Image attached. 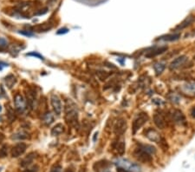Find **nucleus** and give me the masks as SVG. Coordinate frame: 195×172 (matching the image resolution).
Masks as SVG:
<instances>
[{"label":"nucleus","mask_w":195,"mask_h":172,"mask_svg":"<svg viewBox=\"0 0 195 172\" xmlns=\"http://www.w3.org/2000/svg\"><path fill=\"white\" fill-rule=\"evenodd\" d=\"M65 118L68 124L75 126L78 121V111L76 105L69 100L65 105Z\"/></svg>","instance_id":"1"},{"label":"nucleus","mask_w":195,"mask_h":172,"mask_svg":"<svg viewBox=\"0 0 195 172\" xmlns=\"http://www.w3.org/2000/svg\"><path fill=\"white\" fill-rule=\"evenodd\" d=\"M149 117L146 112H140L139 113L136 117L133 119L132 124V132L133 135L136 134V132L148 121Z\"/></svg>","instance_id":"2"},{"label":"nucleus","mask_w":195,"mask_h":172,"mask_svg":"<svg viewBox=\"0 0 195 172\" xmlns=\"http://www.w3.org/2000/svg\"><path fill=\"white\" fill-rule=\"evenodd\" d=\"M133 156L140 163L146 164V163H150L153 160L152 155L149 154L148 152H147L144 149H142L140 145L138 148L135 149V150L133 151Z\"/></svg>","instance_id":"3"},{"label":"nucleus","mask_w":195,"mask_h":172,"mask_svg":"<svg viewBox=\"0 0 195 172\" xmlns=\"http://www.w3.org/2000/svg\"><path fill=\"white\" fill-rule=\"evenodd\" d=\"M127 128H128V124H127V121L126 119L124 118H119L116 123L115 124V126H114V133L116 135V136H122L126 131H127Z\"/></svg>","instance_id":"4"},{"label":"nucleus","mask_w":195,"mask_h":172,"mask_svg":"<svg viewBox=\"0 0 195 172\" xmlns=\"http://www.w3.org/2000/svg\"><path fill=\"white\" fill-rule=\"evenodd\" d=\"M50 103H51L54 112L57 116H60L62 113L63 107H62V102H61V99L59 98V97L56 94H52L50 97Z\"/></svg>","instance_id":"5"},{"label":"nucleus","mask_w":195,"mask_h":172,"mask_svg":"<svg viewBox=\"0 0 195 172\" xmlns=\"http://www.w3.org/2000/svg\"><path fill=\"white\" fill-rule=\"evenodd\" d=\"M172 119L175 124H178L180 125H186L187 121H186V117L183 114V112L180 110H173L172 114Z\"/></svg>","instance_id":"6"},{"label":"nucleus","mask_w":195,"mask_h":172,"mask_svg":"<svg viewBox=\"0 0 195 172\" xmlns=\"http://www.w3.org/2000/svg\"><path fill=\"white\" fill-rule=\"evenodd\" d=\"M26 149H27V145L24 143H17L11 149V151H10L11 157L16 158V157H18L22 156L25 152Z\"/></svg>","instance_id":"7"},{"label":"nucleus","mask_w":195,"mask_h":172,"mask_svg":"<svg viewBox=\"0 0 195 172\" xmlns=\"http://www.w3.org/2000/svg\"><path fill=\"white\" fill-rule=\"evenodd\" d=\"M145 136L148 138L150 141L155 142L157 143H161L162 142V138L161 134L154 129L153 128H148L146 131H145Z\"/></svg>","instance_id":"8"},{"label":"nucleus","mask_w":195,"mask_h":172,"mask_svg":"<svg viewBox=\"0 0 195 172\" xmlns=\"http://www.w3.org/2000/svg\"><path fill=\"white\" fill-rule=\"evenodd\" d=\"M14 103L18 112H23L26 108V102L21 94H17L14 98Z\"/></svg>","instance_id":"9"},{"label":"nucleus","mask_w":195,"mask_h":172,"mask_svg":"<svg viewBox=\"0 0 195 172\" xmlns=\"http://www.w3.org/2000/svg\"><path fill=\"white\" fill-rule=\"evenodd\" d=\"M187 61V58L185 55L180 56L178 58H176L173 61L171 62L170 65H169V69L171 70H176L180 67H181L182 65H184V64Z\"/></svg>","instance_id":"10"},{"label":"nucleus","mask_w":195,"mask_h":172,"mask_svg":"<svg viewBox=\"0 0 195 172\" xmlns=\"http://www.w3.org/2000/svg\"><path fill=\"white\" fill-rule=\"evenodd\" d=\"M112 147H113V150L115 152L116 155L122 156L125 153L126 144H125V142L123 140H119V141L114 143Z\"/></svg>","instance_id":"11"},{"label":"nucleus","mask_w":195,"mask_h":172,"mask_svg":"<svg viewBox=\"0 0 195 172\" xmlns=\"http://www.w3.org/2000/svg\"><path fill=\"white\" fill-rule=\"evenodd\" d=\"M167 46H161V47H154L153 50L147 51L146 54H145V57L147 58H154L158 55H161L164 53L165 51H167Z\"/></svg>","instance_id":"12"},{"label":"nucleus","mask_w":195,"mask_h":172,"mask_svg":"<svg viewBox=\"0 0 195 172\" xmlns=\"http://www.w3.org/2000/svg\"><path fill=\"white\" fill-rule=\"evenodd\" d=\"M154 123L157 126V128H159L161 130L164 129L166 125V120L161 113H155L154 115Z\"/></svg>","instance_id":"13"},{"label":"nucleus","mask_w":195,"mask_h":172,"mask_svg":"<svg viewBox=\"0 0 195 172\" xmlns=\"http://www.w3.org/2000/svg\"><path fill=\"white\" fill-rule=\"evenodd\" d=\"M180 37V33H173V34H167L159 37L156 40H163V41H167V42H172L178 40Z\"/></svg>","instance_id":"14"},{"label":"nucleus","mask_w":195,"mask_h":172,"mask_svg":"<svg viewBox=\"0 0 195 172\" xmlns=\"http://www.w3.org/2000/svg\"><path fill=\"white\" fill-rule=\"evenodd\" d=\"M108 166H109V164H108V161H106V160H101V161L96 162V163L94 164L93 168H94V170H95L96 171H104V170H106Z\"/></svg>","instance_id":"15"},{"label":"nucleus","mask_w":195,"mask_h":172,"mask_svg":"<svg viewBox=\"0 0 195 172\" xmlns=\"http://www.w3.org/2000/svg\"><path fill=\"white\" fill-rule=\"evenodd\" d=\"M194 21V18L193 16H189V17H187V18L181 24H180V25L175 28V31H180V30H182V29L187 27V26L190 25Z\"/></svg>","instance_id":"16"},{"label":"nucleus","mask_w":195,"mask_h":172,"mask_svg":"<svg viewBox=\"0 0 195 172\" xmlns=\"http://www.w3.org/2000/svg\"><path fill=\"white\" fill-rule=\"evenodd\" d=\"M34 159H35V153H30L28 156H26L24 158L22 159V161L20 163V165L22 167H27V166L31 164Z\"/></svg>","instance_id":"17"},{"label":"nucleus","mask_w":195,"mask_h":172,"mask_svg":"<svg viewBox=\"0 0 195 172\" xmlns=\"http://www.w3.org/2000/svg\"><path fill=\"white\" fill-rule=\"evenodd\" d=\"M64 132V126L63 124H57L51 129L52 136H59Z\"/></svg>","instance_id":"18"},{"label":"nucleus","mask_w":195,"mask_h":172,"mask_svg":"<svg viewBox=\"0 0 195 172\" xmlns=\"http://www.w3.org/2000/svg\"><path fill=\"white\" fill-rule=\"evenodd\" d=\"M183 90L188 94L195 95V82H187L183 85Z\"/></svg>","instance_id":"19"},{"label":"nucleus","mask_w":195,"mask_h":172,"mask_svg":"<svg viewBox=\"0 0 195 172\" xmlns=\"http://www.w3.org/2000/svg\"><path fill=\"white\" fill-rule=\"evenodd\" d=\"M52 28V25L51 24H43V25H36L35 27H33V30H35L36 32H47L49 30H50Z\"/></svg>","instance_id":"20"},{"label":"nucleus","mask_w":195,"mask_h":172,"mask_svg":"<svg viewBox=\"0 0 195 172\" xmlns=\"http://www.w3.org/2000/svg\"><path fill=\"white\" fill-rule=\"evenodd\" d=\"M4 81H5V84L7 85V87H8L9 89H11V88L14 86V84H16V82H17V78H16L13 75H9V76H7V77H5Z\"/></svg>","instance_id":"21"},{"label":"nucleus","mask_w":195,"mask_h":172,"mask_svg":"<svg viewBox=\"0 0 195 172\" xmlns=\"http://www.w3.org/2000/svg\"><path fill=\"white\" fill-rule=\"evenodd\" d=\"M153 67H154V70L156 75L159 76L164 71V70L166 68V65L164 63H162V62H157V63H155Z\"/></svg>","instance_id":"22"},{"label":"nucleus","mask_w":195,"mask_h":172,"mask_svg":"<svg viewBox=\"0 0 195 172\" xmlns=\"http://www.w3.org/2000/svg\"><path fill=\"white\" fill-rule=\"evenodd\" d=\"M43 122L46 124V125H50L53 122H54V117L53 115L49 111L47 113H45L43 117Z\"/></svg>","instance_id":"23"},{"label":"nucleus","mask_w":195,"mask_h":172,"mask_svg":"<svg viewBox=\"0 0 195 172\" xmlns=\"http://www.w3.org/2000/svg\"><path fill=\"white\" fill-rule=\"evenodd\" d=\"M140 146L144 149L147 152H148L151 155H154L156 153V148L150 144H140Z\"/></svg>","instance_id":"24"},{"label":"nucleus","mask_w":195,"mask_h":172,"mask_svg":"<svg viewBox=\"0 0 195 172\" xmlns=\"http://www.w3.org/2000/svg\"><path fill=\"white\" fill-rule=\"evenodd\" d=\"M167 99L173 103H179L180 102V98L178 94L176 93H169L167 96H166Z\"/></svg>","instance_id":"25"},{"label":"nucleus","mask_w":195,"mask_h":172,"mask_svg":"<svg viewBox=\"0 0 195 172\" xmlns=\"http://www.w3.org/2000/svg\"><path fill=\"white\" fill-rule=\"evenodd\" d=\"M8 155V146L3 145L0 148V158H4Z\"/></svg>","instance_id":"26"},{"label":"nucleus","mask_w":195,"mask_h":172,"mask_svg":"<svg viewBox=\"0 0 195 172\" xmlns=\"http://www.w3.org/2000/svg\"><path fill=\"white\" fill-rule=\"evenodd\" d=\"M96 76L101 80H105L106 78H108L110 76V74L107 73L105 71H96Z\"/></svg>","instance_id":"27"},{"label":"nucleus","mask_w":195,"mask_h":172,"mask_svg":"<svg viewBox=\"0 0 195 172\" xmlns=\"http://www.w3.org/2000/svg\"><path fill=\"white\" fill-rule=\"evenodd\" d=\"M13 138H16V139H18V140H23V139H26V138H28V135H27L26 133H24L23 131H21V132H19V133L14 135Z\"/></svg>","instance_id":"28"},{"label":"nucleus","mask_w":195,"mask_h":172,"mask_svg":"<svg viewBox=\"0 0 195 172\" xmlns=\"http://www.w3.org/2000/svg\"><path fill=\"white\" fill-rule=\"evenodd\" d=\"M26 56H29V57H35V58H39V59H42V60L44 59L43 57L41 54H39V53H37V52H34V51H33V52H30V53H27Z\"/></svg>","instance_id":"29"},{"label":"nucleus","mask_w":195,"mask_h":172,"mask_svg":"<svg viewBox=\"0 0 195 172\" xmlns=\"http://www.w3.org/2000/svg\"><path fill=\"white\" fill-rule=\"evenodd\" d=\"M50 172H62V167L61 165H54Z\"/></svg>","instance_id":"30"},{"label":"nucleus","mask_w":195,"mask_h":172,"mask_svg":"<svg viewBox=\"0 0 195 172\" xmlns=\"http://www.w3.org/2000/svg\"><path fill=\"white\" fill-rule=\"evenodd\" d=\"M152 102L154 103H155L156 105H159V106H161V105H163L165 102L163 101L162 99H159V98H154V99H153L152 100Z\"/></svg>","instance_id":"31"},{"label":"nucleus","mask_w":195,"mask_h":172,"mask_svg":"<svg viewBox=\"0 0 195 172\" xmlns=\"http://www.w3.org/2000/svg\"><path fill=\"white\" fill-rule=\"evenodd\" d=\"M37 171H38V167L33 166L32 168H28V169L24 170L23 172H37Z\"/></svg>","instance_id":"32"},{"label":"nucleus","mask_w":195,"mask_h":172,"mask_svg":"<svg viewBox=\"0 0 195 172\" xmlns=\"http://www.w3.org/2000/svg\"><path fill=\"white\" fill-rule=\"evenodd\" d=\"M7 46V41L4 38H0V48H5Z\"/></svg>","instance_id":"33"},{"label":"nucleus","mask_w":195,"mask_h":172,"mask_svg":"<svg viewBox=\"0 0 195 172\" xmlns=\"http://www.w3.org/2000/svg\"><path fill=\"white\" fill-rule=\"evenodd\" d=\"M68 29L67 28H62L60 30H58L57 32V35H61V34H65V33H68Z\"/></svg>","instance_id":"34"},{"label":"nucleus","mask_w":195,"mask_h":172,"mask_svg":"<svg viewBox=\"0 0 195 172\" xmlns=\"http://www.w3.org/2000/svg\"><path fill=\"white\" fill-rule=\"evenodd\" d=\"M19 32V34H22V35H24V36H27V37H32L33 33L32 32H28V31H24V32Z\"/></svg>","instance_id":"35"},{"label":"nucleus","mask_w":195,"mask_h":172,"mask_svg":"<svg viewBox=\"0 0 195 172\" xmlns=\"http://www.w3.org/2000/svg\"><path fill=\"white\" fill-rule=\"evenodd\" d=\"M116 172H130L129 171H128L127 169L123 168V167H118L116 169Z\"/></svg>","instance_id":"36"},{"label":"nucleus","mask_w":195,"mask_h":172,"mask_svg":"<svg viewBox=\"0 0 195 172\" xmlns=\"http://www.w3.org/2000/svg\"><path fill=\"white\" fill-rule=\"evenodd\" d=\"M190 114H191V116H192V117H193V118H195V106H194V107L192 108Z\"/></svg>","instance_id":"37"},{"label":"nucleus","mask_w":195,"mask_h":172,"mask_svg":"<svg viewBox=\"0 0 195 172\" xmlns=\"http://www.w3.org/2000/svg\"><path fill=\"white\" fill-rule=\"evenodd\" d=\"M3 138H4V136H3V133H1L0 132V143L3 142Z\"/></svg>","instance_id":"38"},{"label":"nucleus","mask_w":195,"mask_h":172,"mask_svg":"<svg viewBox=\"0 0 195 172\" xmlns=\"http://www.w3.org/2000/svg\"><path fill=\"white\" fill-rule=\"evenodd\" d=\"M64 172H74V171L71 168H68L67 170H65Z\"/></svg>","instance_id":"39"},{"label":"nucleus","mask_w":195,"mask_h":172,"mask_svg":"<svg viewBox=\"0 0 195 172\" xmlns=\"http://www.w3.org/2000/svg\"><path fill=\"white\" fill-rule=\"evenodd\" d=\"M97 135H98V133H97V132H96V133H95V136H94V138H93L94 142H95V141L96 140V137H97Z\"/></svg>","instance_id":"40"},{"label":"nucleus","mask_w":195,"mask_h":172,"mask_svg":"<svg viewBox=\"0 0 195 172\" xmlns=\"http://www.w3.org/2000/svg\"><path fill=\"white\" fill-rule=\"evenodd\" d=\"M2 110V107H1V105H0V111Z\"/></svg>","instance_id":"41"},{"label":"nucleus","mask_w":195,"mask_h":172,"mask_svg":"<svg viewBox=\"0 0 195 172\" xmlns=\"http://www.w3.org/2000/svg\"><path fill=\"white\" fill-rule=\"evenodd\" d=\"M103 172H111V171H103Z\"/></svg>","instance_id":"42"},{"label":"nucleus","mask_w":195,"mask_h":172,"mask_svg":"<svg viewBox=\"0 0 195 172\" xmlns=\"http://www.w3.org/2000/svg\"><path fill=\"white\" fill-rule=\"evenodd\" d=\"M194 60H195V56H194Z\"/></svg>","instance_id":"43"}]
</instances>
